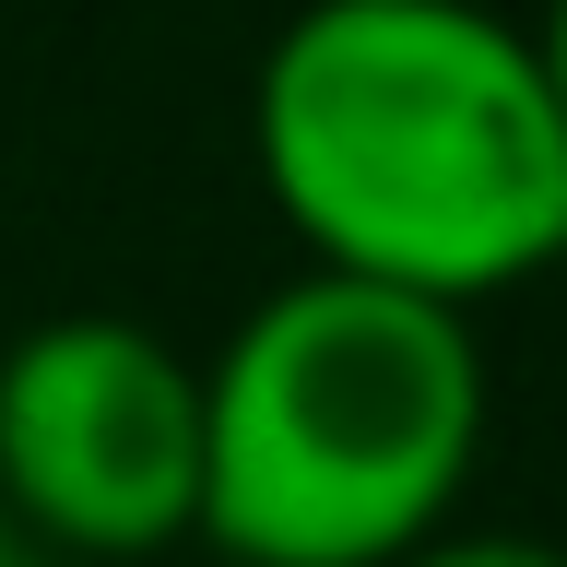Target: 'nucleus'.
Returning a JSON list of instances; mask_svg holds the SVG:
<instances>
[{
    "label": "nucleus",
    "instance_id": "f257e3e1",
    "mask_svg": "<svg viewBox=\"0 0 567 567\" xmlns=\"http://www.w3.org/2000/svg\"><path fill=\"white\" fill-rule=\"evenodd\" d=\"M248 166L308 260L450 308L567 260V106L496 0H296L248 71Z\"/></svg>",
    "mask_w": 567,
    "mask_h": 567
},
{
    "label": "nucleus",
    "instance_id": "f03ea898",
    "mask_svg": "<svg viewBox=\"0 0 567 567\" xmlns=\"http://www.w3.org/2000/svg\"><path fill=\"white\" fill-rule=\"evenodd\" d=\"M202 544L237 567H390L485 461L473 308L308 260L202 354Z\"/></svg>",
    "mask_w": 567,
    "mask_h": 567
},
{
    "label": "nucleus",
    "instance_id": "7ed1b4c3",
    "mask_svg": "<svg viewBox=\"0 0 567 567\" xmlns=\"http://www.w3.org/2000/svg\"><path fill=\"white\" fill-rule=\"evenodd\" d=\"M202 354L154 319L71 308L0 343V508L83 567L202 532Z\"/></svg>",
    "mask_w": 567,
    "mask_h": 567
},
{
    "label": "nucleus",
    "instance_id": "20e7f679",
    "mask_svg": "<svg viewBox=\"0 0 567 567\" xmlns=\"http://www.w3.org/2000/svg\"><path fill=\"white\" fill-rule=\"evenodd\" d=\"M390 567H567V544H544V532H425L414 556H390Z\"/></svg>",
    "mask_w": 567,
    "mask_h": 567
},
{
    "label": "nucleus",
    "instance_id": "39448f33",
    "mask_svg": "<svg viewBox=\"0 0 567 567\" xmlns=\"http://www.w3.org/2000/svg\"><path fill=\"white\" fill-rule=\"evenodd\" d=\"M0 567H83V556H60L35 520H12V508H0Z\"/></svg>",
    "mask_w": 567,
    "mask_h": 567
},
{
    "label": "nucleus",
    "instance_id": "423d86ee",
    "mask_svg": "<svg viewBox=\"0 0 567 567\" xmlns=\"http://www.w3.org/2000/svg\"><path fill=\"white\" fill-rule=\"evenodd\" d=\"M532 48H544V71H556V106H567V0H544V12H532Z\"/></svg>",
    "mask_w": 567,
    "mask_h": 567
}]
</instances>
